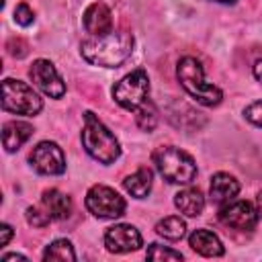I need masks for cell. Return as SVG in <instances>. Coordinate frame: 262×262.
Masks as SVG:
<instances>
[{
	"mask_svg": "<svg viewBox=\"0 0 262 262\" xmlns=\"http://www.w3.org/2000/svg\"><path fill=\"white\" fill-rule=\"evenodd\" d=\"M82 57L100 68H119L133 53V35L127 31H111L106 35L84 39L80 43Z\"/></svg>",
	"mask_w": 262,
	"mask_h": 262,
	"instance_id": "6da1fadb",
	"label": "cell"
},
{
	"mask_svg": "<svg viewBox=\"0 0 262 262\" xmlns=\"http://www.w3.org/2000/svg\"><path fill=\"white\" fill-rule=\"evenodd\" d=\"M82 145L100 164H113L121 156V145H119L117 137L92 111L84 113Z\"/></svg>",
	"mask_w": 262,
	"mask_h": 262,
	"instance_id": "7a4b0ae2",
	"label": "cell"
},
{
	"mask_svg": "<svg viewBox=\"0 0 262 262\" xmlns=\"http://www.w3.org/2000/svg\"><path fill=\"white\" fill-rule=\"evenodd\" d=\"M176 76L182 84V88L201 104L205 106H217L223 98V92L209 84L205 80V72H203V66L196 57L192 55H184L180 57L178 66H176Z\"/></svg>",
	"mask_w": 262,
	"mask_h": 262,
	"instance_id": "3957f363",
	"label": "cell"
},
{
	"mask_svg": "<svg viewBox=\"0 0 262 262\" xmlns=\"http://www.w3.org/2000/svg\"><path fill=\"white\" fill-rule=\"evenodd\" d=\"M151 162L156 164L158 172L172 184H190L196 176V164L192 156L174 145L156 147L151 154Z\"/></svg>",
	"mask_w": 262,
	"mask_h": 262,
	"instance_id": "277c9868",
	"label": "cell"
},
{
	"mask_svg": "<svg viewBox=\"0 0 262 262\" xmlns=\"http://www.w3.org/2000/svg\"><path fill=\"white\" fill-rule=\"evenodd\" d=\"M2 108L6 113L35 117L41 113L43 100L29 84L14 78H6L2 82Z\"/></svg>",
	"mask_w": 262,
	"mask_h": 262,
	"instance_id": "5b68a950",
	"label": "cell"
},
{
	"mask_svg": "<svg viewBox=\"0 0 262 262\" xmlns=\"http://www.w3.org/2000/svg\"><path fill=\"white\" fill-rule=\"evenodd\" d=\"M147 94H149V78L143 68H137L131 74L123 76L113 86V98L117 100V104L133 113L143 102H147Z\"/></svg>",
	"mask_w": 262,
	"mask_h": 262,
	"instance_id": "8992f818",
	"label": "cell"
},
{
	"mask_svg": "<svg viewBox=\"0 0 262 262\" xmlns=\"http://www.w3.org/2000/svg\"><path fill=\"white\" fill-rule=\"evenodd\" d=\"M86 209L98 219H117L125 213V199L106 184H94L86 192Z\"/></svg>",
	"mask_w": 262,
	"mask_h": 262,
	"instance_id": "52a82bcc",
	"label": "cell"
},
{
	"mask_svg": "<svg viewBox=\"0 0 262 262\" xmlns=\"http://www.w3.org/2000/svg\"><path fill=\"white\" fill-rule=\"evenodd\" d=\"M29 164L45 176H59L66 172V156L55 141H39L29 154Z\"/></svg>",
	"mask_w": 262,
	"mask_h": 262,
	"instance_id": "ba28073f",
	"label": "cell"
},
{
	"mask_svg": "<svg viewBox=\"0 0 262 262\" xmlns=\"http://www.w3.org/2000/svg\"><path fill=\"white\" fill-rule=\"evenodd\" d=\"M29 76L33 84L49 98H61L66 94V84L49 59H35L29 70Z\"/></svg>",
	"mask_w": 262,
	"mask_h": 262,
	"instance_id": "9c48e42d",
	"label": "cell"
},
{
	"mask_svg": "<svg viewBox=\"0 0 262 262\" xmlns=\"http://www.w3.org/2000/svg\"><path fill=\"white\" fill-rule=\"evenodd\" d=\"M219 221L225 227L239 229V231H250L258 223V211L248 201H229V203L221 205Z\"/></svg>",
	"mask_w": 262,
	"mask_h": 262,
	"instance_id": "30bf717a",
	"label": "cell"
},
{
	"mask_svg": "<svg viewBox=\"0 0 262 262\" xmlns=\"http://www.w3.org/2000/svg\"><path fill=\"white\" fill-rule=\"evenodd\" d=\"M104 246L113 254H125L141 248V233L127 223H119L106 229L104 233Z\"/></svg>",
	"mask_w": 262,
	"mask_h": 262,
	"instance_id": "8fae6325",
	"label": "cell"
},
{
	"mask_svg": "<svg viewBox=\"0 0 262 262\" xmlns=\"http://www.w3.org/2000/svg\"><path fill=\"white\" fill-rule=\"evenodd\" d=\"M82 23H84V29L90 35H94V37L106 35V33L113 31V14H111V8L104 2H92V4L86 6L84 16H82Z\"/></svg>",
	"mask_w": 262,
	"mask_h": 262,
	"instance_id": "7c38bea8",
	"label": "cell"
},
{
	"mask_svg": "<svg viewBox=\"0 0 262 262\" xmlns=\"http://www.w3.org/2000/svg\"><path fill=\"white\" fill-rule=\"evenodd\" d=\"M209 192H211V201L215 205H225V203H229V201H233L237 196L239 182L231 174H227V172H217L211 178Z\"/></svg>",
	"mask_w": 262,
	"mask_h": 262,
	"instance_id": "4fadbf2b",
	"label": "cell"
},
{
	"mask_svg": "<svg viewBox=\"0 0 262 262\" xmlns=\"http://www.w3.org/2000/svg\"><path fill=\"white\" fill-rule=\"evenodd\" d=\"M188 246L196 254L207 256V258H217V256H223V252H225L221 239L209 229H194L188 235Z\"/></svg>",
	"mask_w": 262,
	"mask_h": 262,
	"instance_id": "5bb4252c",
	"label": "cell"
},
{
	"mask_svg": "<svg viewBox=\"0 0 262 262\" xmlns=\"http://www.w3.org/2000/svg\"><path fill=\"white\" fill-rule=\"evenodd\" d=\"M33 135V125L25 121H8L2 127V143L8 154L16 151L29 137Z\"/></svg>",
	"mask_w": 262,
	"mask_h": 262,
	"instance_id": "9a60e30c",
	"label": "cell"
},
{
	"mask_svg": "<svg viewBox=\"0 0 262 262\" xmlns=\"http://www.w3.org/2000/svg\"><path fill=\"white\" fill-rule=\"evenodd\" d=\"M174 205H176V209H178L180 213H184L186 217H199V215L203 213V209H205V196H203V192H201L199 188L188 186V188L176 192Z\"/></svg>",
	"mask_w": 262,
	"mask_h": 262,
	"instance_id": "2e32d148",
	"label": "cell"
},
{
	"mask_svg": "<svg viewBox=\"0 0 262 262\" xmlns=\"http://www.w3.org/2000/svg\"><path fill=\"white\" fill-rule=\"evenodd\" d=\"M41 205L51 215V219H66L72 213V201L68 194H63L57 188H49L41 196Z\"/></svg>",
	"mask_w": 262,
	"mask_h": 262,
	"instance_id": "e0dca14e",
	"label": "cell"
},
{
	"mask_svg": "<svg viewBox=\"0 0 262 262\" xmlns=\"http://www.w3.org/2000/svg\"><path fill=\"white\" fill-rule=\"evenodd\" d=\"M151 180H154V174L147 166H141L139 170H135L133 174H129L125 180H123V186L125 190L135 196V199H145L151 190Z\"/></svg>",
	"mask_w": 262,
	"mask_h": 262,
	"instance_id": "ac0fdd59",
	"label": "cell"
},
{
	"mask_svg": "<svg viewBox=\"0 0 262 262\" xmlns=\"http://www.w3.org/2000/svg\"><path fill=\"white\" fill-rule=\"evenodd\" d=\"M156 233L162 235V237H166V239L176 242V239H182V237H184V233H186V223H184L180 217L170 215V217H164V219H160V221L156 223Z\"/></svg>",
	"mask_w": 262,
	"mask_h": 262,
	"instance_id": "d6986e66",
	"label": "cell"
},
{
	"mask_svg": "<svg viewBox=\"0 0 262 262\" xmlns=\"http://www.w3.org/2000/svg\"><path fill=\"white\" fill-rule=\"evenodd\" d=\"M43 260H59V262H74L76 260V252H74V246L70 244V239H53L45 252H43Z\"/></svg>",
	"mask_w": 262,
	"mask_h": 262,
	"instance_id": "ffe728a7",
	"label": "cell"
},
{
	"mask_svg": "<svg viewBox=\"0 0 262 262\" xmlns=\"http://www.w3.org/2000/svg\"><path fill=\"white\" fill-rule=\"evenodd\" d=\"M135 123L141 131H154L158 125V111L154 106V102H143L137 111H135Z\"/></svg>",
	"mask_w": 262,
	"mask_h": 262,
	"instance_id": "44dd1931",
	"label": "cell"
},
{
	"mask_svg": "<svg viewBox=\"0 0 262 262\" xmlns=\"http://www.w3.org/2000/svg\"><path fill=\"white\" fill-rule=\"evenodd\" d=\"M147 260H182V254L178 250L160 246V244H149L147 252H145Z\"/></svg>",
	"mask_w": 262,
	"mask_h": 262,
	"instance_id": "7402d4cb",
	"label": "cell"
},
{
	"mask_svg": "<svg viewBox=\"0 0 262 262\" xmlns=\"http://www.w3.org/2000/svg\"><path fill=\"white\" fill-rule=\"evenodd\" d=\"M25 217H27L29 225H33V227H45L51 221V215L45 211L43 205L41 207H29L27 213H25Z\"/></svg>",
	"mask_w": 262,
	"mask_h": 262,
	"instance_id": "603a6c76",
	"label": "cell"
},
{
	"mask_svg": "<svg viewBox=\"0 0 262 262\" xmlns=\"http://www.w3.org/2000/svg\"><path fill=\"white\" fill-rule=\"evenodd\" d=\"M33 20H35V12L31 10L29 4L20 2V4L14 8V23L20 25V27H29Z\"/></svg>",
	"mask_w": 262,
	"mask_h": 262,
	"instance_id": "cb8c5ba5",
	"label": "cell"
},
{
	"mask_svg": "<svg viewBox=\"0 0 262 262\" xmlns=\"http://www.w3.org/2000/svg\"><path fill=\"white\" fill-rule=\"evenodd\" d=\"M244 117H246L252 125L262 127V100H256V102L248 104V106L244 108Z\"/></svg>",
	"mask_w": 262,
	"mask_h": 262,
	"instance_id": "d4e9b609",
	"label": "cell"
},
{
	"mask_svg": "<svg viewBox=\"0 0 262 262\" xmlns=\"http://www.w3.org/2000/svg\"><path fill=\"white\" fill-rule=\"evenodd\" d=\"M6 49H8V53L14 55V57H25V55L29 53V45H27L23 39H10V41L6 43Z\"/></svg>",
	"mask_w": 262,
	"mask_h": 262,
	"instance_id": "484cf974",
	"label": "cell"
},
{
	"mask_svg": "<svg viewBox=\"0 0 262 262\" xmlns=\"http://www.w3.org/2000/svg\"><path fill=\"white\" fill-rule=\"evenodd\" d=\"M10 237H12V227L6 225V223H2L0 225V246H6L10 242Z\"/></svg>",
	"mask_w": 262,
	"mask_h": 262,
	"instance_id": "4316f807",
	"label": "cell"
},
{
	"mask_svg": "<svg viewBox=\"0 0 262 262\" xmlns=\"http://www.w3.org/2000/svg\"><path fill=\"white\" fill-rule=\"evenodd\" d=\"M254 78L262 84V59H258V61L254 63Z\"/></svg>",
	"mask_w": 262,
	"mask_h": 262,
	"instance_id": "83f0119b",
	"label": "cell"
},
{
	"mask_svg": "<svg viewBox=\"0 0 262 262\" xmlns=\"http://www.w3.org/2000/svg\"><path fill=\"white\" fill-rule=\"evenodd\" d=\"M8 260H27L23 254H4L2 256V262H8Z\"/></svg>",
	"mask_w": 262,
	"mask_h": 262,
	"instance_id": "f1b7e54d",
	"label": "cell"
},
{
	"mask_svg": "<svg viewBox=\"0 0 262 262\" xmlns=\"http://www.w3.org/2000/svg\"><path fill=\"white\" fill-rule=\"evenodd\" d=\"M258 209H260V213H262V190L258 192Z\"/></svg>",
	"mask_w": 262,
	"mask_h": 262,
	"instance_id": "f546056e",
	"label": "cell"
},
{
	"mask_svg": "<svg viewBox=\"0 0 262 262\" xmlns=\"http://www.w3.org/2000/svg\"><path fill=\"white\" fill-rule=\"evenodd\" d=\"M215 2H223V4H227V2H235V0H215Z\"/></svg>",
	"mask_w": 262,
	"mask_h": 262,
	"instance_id": "4dcf8cb0",
	"label": "cell"
}]
</instances>
